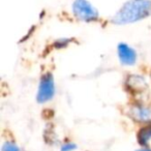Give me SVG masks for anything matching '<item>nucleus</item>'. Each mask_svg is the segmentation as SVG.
Returning <instances> with one entry per match:
<instances>
[{
    "label": "nucleus",
    "instance_id": "nucleus-1",
    "mask_svg": "<svg viewBox=\"0 0 151 151\" xmlns=\"http://www.w3.org/2000/svg\"><path fill=\"white\" fill-rule=\"evenodd\" d=\"M151 17V0H127L112 16V24L129 25Z\"/></svg>",
    "mask_w": 151,
    "mask_h": 151
},
{
    "label": "nucleus",
    "instance_id": "nucleus-2",
    "mask_svg": "<svg viewBox=\"0 0 151 151\" xmlns=\"http://www.w3.org/2000/svg\"><path fill=\"white\" fill-rule=\"evenodd\" d=\"M71 15L83 23H95L99 20V12L89 0H73L70 5Z\"/></svg>",
    "mask_w": 151,
    "mask_h": 151
},
{
    "label": "nucleus",
    "instance_id": "nucleus-3",
    "mask_svg": "<svg viewBox=\"0 0 151 151\" xmlns=\"http://www.w3.org/2000/svg\"><path fill=\"white\" fill-rule=\"evenodd\" d=\"M56 95V83L51 71H45L40 75L36 89V101L40 105H46L52 101Z\"/></svg>",
    "mask_w": 151,
    "mask_h": 151
},
{
    "label": "nucleus",
    "instance_id": "nucleus-4",
    "mask_svg": "<svg viewBox=\"0 0 151 151\" xmlns=\"http://www.w3.org/2000/svg\"><path fill=\"white\" fill-rule=\"evenodd\" d=\"M127 117L138 125L151 122V105L142 99H134L127 106Z\"/></svg>",
    "mask_w": 151,
    "mask_h": 151
},
{
    "label": "nucleus",
    "instance_id": "nucleus-5",
    "mask_svg": "<svg viewBox=\"0 0 151 151\" xmlns=\"http://www.w3.org/2000/svg\"><path fill=\"white\" fill-rule=\"evenodd\" d=\"M124 87L126 91L134 96V99H139V96H141L148 89L149 83L144 75L134 73L128 75L125 78Z\"/></svg>",
    "mask_w": 151,
    "mask_h": 151
},
{
    "label": "nucleus",
    "instance_id": "nucleus-6",
    "mask_svg": "<svg viewBox=\"0 0 151 151\" xmlns=\"http://www.w3.org/2000/svg\"><path fill=\"white\" fill-rule=\"evenodd\" d=\"M117 57L120 64L125 67L134 66L138 62V53L136 49L126 42H119L117 46Z\"/></svg>",
    "mask_w": 151,
    "mask_h": 151
},
{
    "label": "nucleus",
    "instance_id": "nucleus-7",
    "mask_svg": "<svg viewBox=\"0 0 151 151\" xmlns=\"http://www.w3.org/2000/svg\"><path fill=\"white\" fill-rule=\"evenodd\" d=\"M136 142L139 147H151V122L138 126Z\"/></svg>",
    "mask_w": 151,
    "mask_h": 151
},
{
    "label": "nucleus",
    "instance_id": "nucleus-8",
    "mask_svg": "<svg viewBox=\"0 0 151 151\" xmlns=\"http://www.w3.org/2000/svg\"><path fill=\"white\" fill-rule=\"evenodd\" d=\"M1 151H23V149L16 140L6 139L1 144Z\"/></svg>",
    "mask_w": 151,
    "mask_h": 151
},
{
    "label": "nucleus",
    "instance_id": "nucleus-9",
    "mask_svg": "<svg viewBox=\"0 0 151 151\" xmlns=\"http://www.w3.org/2000/svg\"><path fill=\"white\" fill-rule=\"evenodd\" d=\"M78 144L70 139H64L59 144V151H77Z\"/></svg>",
    "mask_w": 151,
    "mask_h": 151
},
{
    "label": "nucleus",
    "instance_id": "nucleus-10",
    "mask_svg": "<svg viewBox=\"0 0 151 151\" xmlns=\"http://www.w3.org/2000/svg\"><path fill=\"white\" fill-rule=\"evenodd\" d=\"M71 42H73L71 38H66V37L58 38V40H54V42L52 44V47L55 50H63V49H66L70 45Z\"/></svg>",
    "mask_w": 151,
    "mask_h": 151
},
{
    "label": "nucleus",
    "instance_id": "nucleus-11",
    "mask_svg": "<svg viewBox=\"0 0 151 151\" xmlns=\"http://www.w3.org/2000/svg\"><path fill=\"white\" fill-rule=\"evenodd\" d=\"M134 151H151V147H138Z\"/></svg>",
    "mask_w": 151,
    "mask_h": 151
}]
</instances>
